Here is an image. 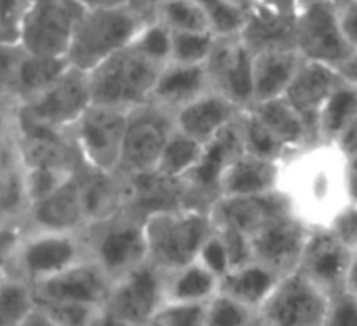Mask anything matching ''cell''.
<instances>
[{"instance_id":"1","label":"cell","mask_w":357,"mask_h":326,"mask_svg":"<svg viewBox=\"0 0 357 326\" xmlns=\"http://www.w3.org/2000/svg\"><path fill=\"white\" fill-rule=\"evenodd\" d=\"M278 192L289 213L309 229H326L356 201L349 161L337 143H310L281 163Z\"/></svg>"},{"instance_id":"2","label":"cell","mask_w":357,"mask_h":326,"mask_svg":"<svg viewBox=\"0 0 357 326\" xmlns=\"http://www.w3.org/2000/svg\"><path fill=\"white\" fill-rule=\"evenodd\" d=\"M146 21L149 17L128 3L86 7L66 51L70 66L89 73L105 59L131 45Z\"/></svg>"},{"instance_id":"3","label":"cell","mask_w":357,"mask_h":326,"mask_svg":"<svg viewBox=\"0 0 357 326\" xmlns=\"http://www.w3.org/2000/svg\"><path fill=\"white\" fill-rule=\"evenodd\" d=\"M213 229L209 212L202 209L176 208L146 216L149 262L166 274L195 262Z\"/></svg>"},{"instance_id":"4","label":"cell","mask_w":357,"mask_h":326,"mask_svg":"<svg viewBox=\"0 0 357 326\" xmlns=\"http://www.w3.org/2000/svg\"><path fill=\"white\" fill-rule=\"evenodd\" d=\"M162 66L143 58L131 45L89 72L94 105L131 112L149 103Z\"/></svg>"},{"instance_id":"5","label":"cell","mask_w":357,"mask_h":326,"mask_svg":"<svg viewBox=\"0 0 357 326\" xmlns=\"http://www.w3.org/2000/svg\"><path fill=\"white\" fill-rule=\"evenodd\" d=\"M89 260H93L112 281L149 262L145 220L128 208L110 218L84 227Z\"/></svg>"},{"instance_id":"6","label":"cell","mask_w":357,"mask_h":326,"mask_svg":"<svg viewBox=\"0 0 357 326\" xmlns=\"http://www.w3.org/2000/svg\"><path fill=\"white\" fill-rule=\"evenodd\" d=\"M87 258L89 255H87L84 230L80 232L24 230L7 269L6 278H14L33 288Z\"/></svg>"},{"instance_id":"7","label":"cell","mask_w":357,"mask_h":326,"mask_svg":"<svg viewBox=\"0 0 357 326\" xmlns=\"http://www.w3.org/2000/svg\"><path fill=\"white\" fill-rule=\"evenodd\" d=\"M93 105L89 73L68 66L54 84L16 108L17 117L56 131H70Z\"/></svg>"},{"instance_id":"8","label":"cell","mask_w":357,"mask_h":326,"mask_svg":"<svg viewBox=\"0 0 357 326\" xmlns=\"http://www.w3.org/2000/svg\"><path fill=\"white\" fill-rule=\"evenodd\" d=\"M174 128L173 112L152 101L128 112V128L117 173L121 177H132L155 170Z\"/></svg>"},{"instance_id":"9","label":"cell","mask_w":357,"mask_h":326,"mask_svg":"<svg viewBox=\"0 0 357 326\" xmlns=\"http://www.w3.org/2000/svg\"><path fill=\"white\" fill-rule=\"evenodd\" d=\"M126 128L128 112L93 103L68 133L84 164L117 173Z\"/></svg>"},{"instance_id":"10","label":"cell","mask_w":357,"mask_h":326,"mask_svg":"<svg viewBox=\"0 0 357 326\" xmlns=\"http://www.w3.org/2000/svg\"><path fill=\"white\" fill-rule=\"evenodd\" d=\"M330 297L300 271L282 276L258 311L261 326H324Z\"/></svg>"},{"instance_id":"11","label":"cell","mask_w":357,"mask_h":326,"mask_svg":"<svg viewBox=\"0 0 357 326\" xmlns=\"http://www.w3.org/2000/svg\"><path fill=\"white\" fill-rule=\"evenodd\" d=\"M296 51L307 61L342 70L356 51L345 38L333 2L303 7L296 14Z\"/></svg>"},{"instance_id":"12","label":"cell","mask_w":357,"mask_h":326,"mask_svg":"<svg viewBox=\"0 0 357 326\" xmlns=\"http://www.w3.org/2000/svg\"><path fill=\"white\" fill-rule=\"evenodd\" d=\"M84 10L80 0H33L21 31V45L33 54L66 56Z\"/></svg>"},{"instance_id":"13","label":"cell","mask_w":357,"mask_h":326,"mask_svg":"<svg viewBox=\"0 0 357 326\" xmlns=\"http://www.w3.org/2000/svg\"><path fill=\"white\" fill-rule=\"evenodd\" d=\"M253 52L239 35L216 37L211 54L204 63L211 91L225 96L241 110L253 107Z\"/></svg>"},{"instance_id":"14","label":"cell","mask_w":357,"mask_h":326,"mask_svg":"<svg viewBox=\"0 0 357 326\" xmlns=\"http://www.w3.org/2000/svg\"><path fill=\"white\" fill-rule=\"evenodd\" d=\"M164 290L166 272L145 262L114 281L105 306L131 326H146L164 304Z\"/></svg>"},{"instance_id":"15","label":"cell","mask_w":357,"mask_h":326,"mask_svg":"<svg viewBox=\"0 0 357 326\" xmlns=\"http://www.w3.org/2000/svg\"><path fill=\"white\" fill-rule=\"evenodd\" d=\"M310 229L286 212L265 223L251 236L253 260L272 269L279 276L298 271Z\"/></svg>"},{"instance_id":"16","label":"cell","mask_w":357,"mask_h":326,"mask_svg":"<svg viewBox=\"0 0 357 326\" xmlns=\"http://www.w3.org/2000/svg\"><path fill=\"white\" fill-rule=\"evenodd\" d=\"M112 281L93 260H84L68 271L33 286L37 302H72L103 307L112 292Z\"/></svg>"},{"instance_id":"17","label":"cell","mask_w":357,"mask_h":326,"mask_svg":"<svg viewBox=\"0 0 357 326\" xmlns=\"http://www.w3.org/2000/svg\"><path fill=\"white\" fill-rule=\"evenodd\" d=\"M352 253L345 250L330 229H310L298 271L328 297L344 292Z\"/></svg>"},{"instance_id":"18","label":"cell","mask_w":357,"mask_h":326,"mask_svg":"<svg viewBox=\"0 0 357 326\" xmlns=\"http://www.w3.org/2000/svg\"><path fill=\"white\" fill-rule=\"evenodd\" d=\"M342 77L344 75L340 70L333 66L302 59L284 94L286 101L302 115L317 142H319V136H317L319 112L335 87L338 86Z\"/></svg>"},{"instance_id":"19","label":"cell","mask_w":357,"mask_h":326,"mask_svg":"<svg viewBox=\"0 0 357 326\" xmlns=\"http://www.w3.org/2000/svg\"><path fill=\"white\" fill-rule=\"evenodd\" d=\"M87 225L77 173L52 194L33 202L24 222V230L80 232Z\"/></svg>"},{"instance_id":"20","label":"cell","mask_w":357,"mask_h":326,"mask_svg":"<svg viewBox=\"0 0 357 326\" xmlns=\"http://www.w3.org/2000/svg\"><path fill=\"white\" fill-rule=\"evenodd\" d=\"M289 212L279 192L267 195L220 198L209 209L215 229H234L253 236L275 216Z\"/></svg>"},{"instance_id":"21","label":"cell","mask_w":357,"mask_h":326,"mask_svg":"<svg viewBox=\"0 0 357 326\" xmlns=\"http://www.w3.org/2000/svg\"><path fill=\"white\" fill-rule=\"evenodd\" d=\"M126 184V208L145 220L146 216L167 209L188 208V192L183 180L162 177L160 173H146L122 177Z\"/></svg>"},{"instance_id":"22","label":"cell","mask_w":357,"mask_h":326,"mask_svg":"<svg viewBox=\"0 0 357 326\" xmlns=\"http://www.w3.org/2000/svg\"><path fill=\"white\" fill-rule=\"evenodd\" d=\"M243 114L236 103L216 91H208L174 114V126L201 143H209Z\"/></svg>"},{"instance_id":"23","label":"cell","mask_w":357,"mask_h":326,"mask_svg":"<svg viewBox=\"0 0 357 326\" xmlns=\"http://www.w3.org/2000/svg\"><path fill=\"white\" fill-rule=\"evenodd\" d=\"M281 163L243 152L227 166L220 180V198L274 194L279 188Z\"/></svg>"},{"instance_id":"24","label":"cell","mask_w":357,"mask_h":326,"mask_svg":"<svg viewBox=\"0 0 357 326\" xmlns=\"http://www.w3.org/2000/svg\"><path fill=\"white\" fill-rule=\"evenodd\" d=\"M77 180L87 225L110 218L126 208V184L119 173L96 170L80 161Z\"/></svg>"},{"instance_id":"25","label":"cell","mask_w":357,"mask_h":326,"mask_svg":"<svg viewBox=\"0 0 357 326\" xmlns=\"http://www.w3.org/2000/svg\"><path fill=\"white\" fill-rule=\"evenodd\" d=\"M239 37L253 56L268 51H296V16H284L258 2L246 13Z\"/></svg>"},{"instance_id":"26","label":"cell","mask_w":357,"mask_h":326,"mask_svg":"<svg viewBox=\"0 0 357 326\" xmlns=\"http://www.w3.org/2000/svg\"><path fill=\"white\" fill-rule=\"evenodd\" d=\"M208 91H211V84L204 65L169 61L157 77L150 101L176 114Z\"/></svg>"},{"instance_id":"27","label":"cell","mask_w":357,"mask_h":326,"mask_svg":"<svg viewBox=\"0 0 357 326\" xmlns=\"http://www.w3.org/2000/svg\"><path fill=\"white\" fill-rule=\"evenodd\" d=\"M250 110L289 154L310 143H317L302 115L286 101L284 96L255 103Z\"/></svg>"},{"instance_id":"28","label":"cell","mask_w":357,"mask_h":326,"mask_svg":"<svg viewBox=\"0 0 357 326\" xmlns=\"http://www.w3.org/2000/svg\"><path fill=\"white\" fill-rule=\"evenodd\" d=\"M302 56L295 49L268 51L255 56L253 91L255 103L282 98L302 63Z\"/></svg>"},{"instance_id":"29","label":"cell","mask_w":357,"mask_h":326,"mask_svg":"<svg viewBox=\"0 0 357 326\" xmlns=\"http://www.w3.org/2000/svg\"><path fill=\"white\" fill-rule=\"evenodd\" d=\"M281 278L282 276L265 267L260 262L251 260L241 267L232 269L220 281V292L258 313L272 295Z\"/></svg>"},{"instance_id":"30","label":"cell","mask_w":357,"mask_h":326,"mask_svg":"<svg viewBox=\"0 0 357 326\" xmlns=\"http://www.w3.org/2000/svg\"><path fill=\"white\" fill-rule=\"evenodd\" d=\"M66 56H44L24 51L13 84V103L21 107L54 84L68 70Z\"/></svg>"},{"instance_id":"31","label":"cell","mask_w":357,"mask_h":326,"mask_svg":"<svg viewBox=\"0 0 357 326\" xmlns=\"http://www.w3.org/2000/svg\"><path fill=\"white\" fill-rule=\"evenodd\" d=\"M220 292V278L197 260L166 274L164 304L204 306Z\"/></svg>"},{"instance_id":"32","label":"cell","mask_w":357,"mask_h":326,"mask_svg":"<svg viewBox=\"0 0 357 326\" xmlns=\"http://www.w3.org/2000/svg\"><path fill=\"white\" fill-rule=\"evenodd\" d=\"M354 122H357V86L342 77L317 117L319 142L337 143Z\"/></svg>"},{"instance_id":"33","label":"cell","mask_w":357,"mask_h":326,"mask_svg":"<svg viewBox=\"0 0 357 326\" xmlns=\"http://www.w3.org/2000/svg\"><path fill=\"white\" fill-rule=\"evenodd\" d=\"M31 205L23 161L0 170V223L24 227Z\"/></svg>"},{"instance_id":"34","label":"cell","mask_w":357,"mask_h":326,"mask_svg":"<svg viewBox=\"0 0 357 326\" xmlns=\"http://www.w3.org/2000/svg\"><path fill=\"white\" fill-rule=\"evenodd\" d=\"M202 154H204V143L190 138L174 128L160 154L155 171L173 180H185L195 170Z\"/></svg>"},{"instance_id":"35","label":"cell","mask_w":357,"mask_h":326,"mask_svg":"<svg viewBox=\"0 0 357 326\" xmlns=\"http://www.w3.org/2000/svg\"><path fill=\"white\" fill-rule=\"evenodd\" d=\"M239 128L244 152L264 157V159L278 161V163H282L289 156L288 150L267 131V128L255 117L250 108L243 110V114L239 115Z\"/></svg>"},{"instance_id":"36","label":"cell","mask_w":357,"mask_h":326,"mask_svg":"<svg viewBox=\"0 0 357 326\" xmlns=\"http://www.w3.org/2000/svg\"><path fill=\"white\" fill-rule=\"evenodd\" d=\"M35 306L31 286L14 278L0 279V326H20Z\"/></svg>"},{"instance_id":"37","label":"cell","mask_w":357,"mask_h":326,"mask_svg":"<svg viewBox=\"0 0 357 326\" xmlns=\"http://www.w3.org/2000/svg\"><path fill=\"white\" fill-rule=\"evenodd\" d=\"M152 17L171 31H211L204 13L194 0H164Z\"/></svg>"},{"instance_id":"38","label":"cell","mask_w":357,"mask_h":326,"mask_svg":"<svg viewBox=\"0 0 357 326\" xmlns=\"http://www.w3.org/2000/svg\"><path fill=\"white\" fill-rule=\"evenodd\" d=\"M131 47L155 65L166 66L171 61L173 31L152 17L138 31L135 40L131 42Z\"/></svg>"},{"instance_id":"39","label":"cell","mask_w":357,"mask_h":326,"mask_svg":"<svg viewBox=\"0 0 357 326\" xmlns=\"http://www.w3.org/2000/svg\"><path fill=\"white\" fill-rule=\"evenodd\" d=\"M204 326H258V313L218 292L206 304Z\"/></svg>"},{"instance_id":"40","label":"cell","mask_w":357,"mask_h":326,"mask_svg":"<svg viewBox=\"0 0 357 326\" xmlns=\"http://www.w3.org/2000/svg\"><path fill=\"white\" fill-rule=\"evenodd\" d=\"M216 35L211 31H173L171 61L183 65H204L211 54Z\"/></svg>"},{"instance_id":"41","label":"cell","mask_w":357,"mask_h":326,"mask_svg":"<svg viewBox=\"0 0 357 326\" xmlns=\"http://www.w3.org/2000/svg\"><path fill=\"white\" fill-rule=\"evenodd\" d=\"M194 2L201 7L216 37L239 35V31L243 30L246 14L236 9L227 0H194Z\"/></svg>"},{"instance_id":"42","label":"cell","mask_w":357,"mask_h":326,"mask_svg":"<svg viewBox=\"0 0 357 326\" xmlns=\"http://www.w3.org/2000/svg\"><path fill=\"white\" fill-rule=\"evenodd\" d=\"M33 0H0V44H21V31Z\"/></svg>"},{"instance_id":"43","label":"cell","mask_w":357,"mask_h":326,"mask_svg":"<svg viewBox=\"0 0 357 326\" xmlns=\"http://www.w3.org/2000/svg\"><path fill=\"white\" fill-rule=\"evenodd\" d=\"M204 306L162 304L146 326H204Z\"/></svg>"},{"instance_id":"44","label":"cell","mask_w":357,"mask_h":326,"mask_svg":"<svg viewBox=\"0 0 357 326\" xmlns=\"http://www.w3.org/2000/svg\"><path fill=\"white\" fill-rule=\"evenodd\" d=\"M77 171L59 170V168H26L28 188L31 201L37 202L61 187ZM33 206V205H31Z\"/></svg>"},{"instance_id":"45","label":"cell","mask_w":357,"mask_h":326,"mask_svg":"<svg viewBox=\"0 0 357 326\" xmlns=\"http://www.w3.org/2000/svg\"><path fill=\"white\" fill-rule=\"evenodd\" d=\"M37 307L44 311L56 326H86L100 307L80 306L72 302H37Z\"/></svg>"},{"instance_id":"46","label":"cell","mask_w":357,"mask_h":326,"mask_svg":"<svg viewBox=\"0 0 357 326\" xmlns=\"http://www.w3.org/2000/svg\"><path fill=\"white\" fill-rule=\"evenodd\" d=\"M197 262L204 265L208 271H211L216 278H220V281L232 271V262H230L229 251H227L222 236L215 229H213V232L209 234V237L204 241L201 250H199Z\"/></svg>"},{"instance_id":"47","label":"cell","mask_w":357,"mask_h":326,"mask_svg":"<svg viewBox=\"0 0 357 326\" xmlns=\"http://www.w3.org/2000/svg\"><path fill=\"white\" fill-rule=\"evenodd\" d=\"M23 54L24 49L21 44H0V103L14 107L13 84Z\"/></svg>"},{"instance_id":"48","label":"cell","mask_w":357,"mask_h":326,"mask_svg":"<svg viewBox=\"0 0 357 326\" xmlns=\"http://www.w3.org/2000/svg\"><path fill=\"white\" fill-rule=\"evenodd\" d=\"M326 229H330V232L337 237L345 250L351 251L352 255L357 253V201L345 206Z\"/></svg>"},{"instance_id":"49","label":"cell","mask_w":357,"mask_h":326,"mask_svg":"<svg viewBox=\"0 0 357 326\" xmlns=\"http://www.w3.org/2000/svg\"><path fill=\"white\" fill-rule=\"evenodd\" d=\"M324 326H357V300L349 292L330 297Z\"/></svg>"},{"instance_id":"50","label":"cell","mask_w":357,"mask_h":326,"mask_svg":"<svg viewBox=\"0 0 357 326\" xmlns=\"http://www.w3.org/2000/svg\"><path fill=\"white\" fill-rule=\"evenodd\" d=\"M215 230L222 236L223 243H225L227 251H229L230 255V262H232V269L241 267V265L253 260L251 237L248 236V234L239 232V230H234V229H215Z\"/></svg>"},{"instance_id":"51","label":"cell","mask_w":357,"mask_h":326,"mask_svg":"<svg viewBox=\"0 0 357 326\" xmlns=\"http://www.w3.org/2000/svg\"><path fill=\"white\" fill-rule=\"evenodd\" d=\"M24 234L23 225H9L0 223V279L6 278L7 269L14 257L17 244Z\"/></svg>"},{"instance_id":"52","label":"cell","mask_w":357,"mask_h":326,"mask_svg":"<svg viewBox=\"0 0 357 326\" xmlns=\"http://www.w3.org/2000/svg\"><path fill=\"white\" fill-rule=\"evenodd\" d=\"M335 7L342 31L357 54V0H335Z\"/></svg>"},{"instance_id":"53","label":"cell","mask_w":357,"mask_h":326,"mask_svg":"<svg viewBox=\"0 0 357 326\" xmlns=\"http://www.w3.org/2000/svg\"><path fill=\"white\" fill-rule=\"evenodd\" d=\"M17 131V112L16 107L0 103V140L14 136Z\"/></svg>"},{"instance_id":"54","label":"cell","mask_w":357,"mask_h":326,"mask_svg":"<svg viewBox=\"0 0 357 326\" xmlns=\"http://www.w3.org/2000/svg\"><path fill=\"white\" fill-rule=\"evenodd\" d=\"M17 161H21V154L16 135L0 140V170L17 163Z\"/></svg>"},{"instance_id":"55","label":"cell","mask_w":357,"mask_h":326,"mask_svg":"<svg viewBox=\"0 0 357 326\" xmlns=\"http://www.w3.org/2000/svg\"><path fill=\"white\" fill-rule=\"evenodd\" d=\"M86 326H131L126 320H122L117 313L110 309V307L103 306L93 314L91 321Z\"/></svg>"},{"instance_id":"56","label":"cell","mask_w":357,"mask_h":326,"mask_svg":"<svg viewBox=\"0 0 357 326\" xmlns=\"http://www.w3.org/2000/svg\"><path fill=\"white\" fill-rule=\"evenodd\" d=\"M337 145L347 157H357V122L345 131V135L338 140Z\"/></svg>"},{"instance_id":"57","label":"cell","mask_w":357,"mask_h":326,"mask_svg":"<svg viewBox=\"0 0 357 326\" xmlns=\"http://www.w3.org/2000/svg\"><path fill=\"white\" fill-rule=\"evenodd\" d=\"M268 9L275 10L284 16H296L298 14V0H260Z\"/></svg>"},{"instance_id":"58","label":"cell","mask_w":357,"mask_h":326,"mask_svg":"<svg viewBox=\"0 0 357 326\" xmlns=\"http://www.w3.org/2000/svg\"><path fill=\"white\" fill-rule=\"evenodd\" d=\"M160 2H164V0H129L128 6H131L132 9H135L136 13L142 14V16L152 20L153 13H155L157 6H159Z\"/></svg>"},{"instance_id":"59","label":"cell","mask_w":357,"mask_h":326,"mask_svg":"<svg viewBox=\"0 0 357 326\" xmlns=\"http://www.w3.org/2000/svg\"><path fill=\"white\" fill-rule=\"evenodd\" d=\"M20 326H56V325L54 321L44 313V311H40L37 306H35V309L24 318V321Z\"/></svg>"},{"instance_id":"60","label":"cell","mask_w":357,"mask_h":326,"mask_svg":"<svg viewBox=\"0 0 357 326\" xmlns=\"http://www.w3.org/2000/svg\"><path fill=\"white\" fill-rule=\"evenodd\" d=\"M345 292L351 293L357 300V253L352 255L351 265H349L347 281H345Z\"/></svg>"},{"instance_id":"61","label":"cell","mask_w":357,"mask_h":326,"mask_svg":"<svg viewBox=\"0 0 357 326\" xmlns=\"http://www.w3.org/2000/svg\"><path fill=\"white\" fill-rule=\"evenodd\" d=\"M340 72H342V75L345 77V79L352 80V82H354L357 86V54L351 59V61L347 63V65L344 66V68L340 70Z\"/></svg>"},{"instance_id":"62","label":"cell","mask_w":357,"mask_h":326,"mask_svg":"<svg viewBox=\"0 0 357 326\" xmlns=\"http://www.w3.org/2000/svg\"><path fill=\"white\" fill-rule=\"evenodd\" d=\"M227 2L232 3V6L236 7V9L243 10V13L246 14V13H250V10L253 9V7L257 6V3L260 2V0H227Z\"/></svg>"},{"instance_id":"63","label":"cell","mask_w":357,"mask_h":326,"mask_svg":"<svg viewBox=\"0 0 357 326\" xmlns=\"http://www.w3.org/2000/svg\"><path fill=\"white\" fill-rule=\"evenodd\" d=\"M86 7H98V6H121L128 3L129 0H80Z\"/></svg>"},{"instance_id":"64","label":"cell","mask_w":357,"mask_h":326,"mask_svg":"<svg viewBox=\"0 0 357 326\" xmlns=\"http://www.w3.org/2000/svg\"><path fill=\"white\" fill-rule=\"evenodd\" d=\"M321 2H333V0H298V10L303 9V7L314 6V3H321Z\"/></svg>"}]
</instances>
